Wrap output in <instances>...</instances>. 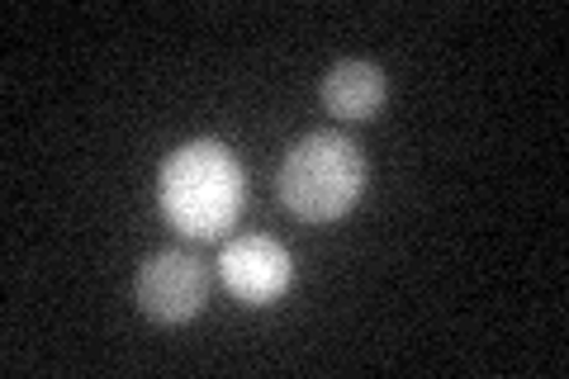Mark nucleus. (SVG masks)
I'll return each instance as SVG.
<instances>
[{
    "label": "nucleus",
    "instance_id": "5",
    "mask_svg": "<svg viewBox=\"0 0 569 379\" xmlns=\"http://www.w3.org/2000/svg\"><path fill=\"white\" fill-rule=\"evenodd\" d=\"M323 104H328V114L351 119V123L376 119V110L385 104V71L366 58L332 62L323 77Z\"/></svg>",
    "mask_w": 569,
    "mask_h": 379
},
{
    "label": "nucleus",
    "instance_id": "1",
    "mask_svg": "<svg viewBox=\"0 0 569 379\" xmlns=\"http://www.w3.org/2000/svg\"><path fill=\"white\" fill-rule=\"evenodd\" d=\"M157 200L171 228L186 238H223L247 200V176L219 138H194L162 161Z\"/></svg>",
    "mask_w": 569,
    "mask_h": 379
},
{
    "label": "nucleus",
    "instance_id": "3",
    "mask_svg": "<svg viewBox=\"0 0 569 379\" xmlns=\"http://www.w3.org/2000/svg\"><path fill=\"white\" fill-rule=\"evenodd\" d=\"M209 295V270L190 251H152L133 280L138 309L152 322H190L204 309Z\"/></svg>",
    "mask_w": 569,
    "mask_h": 379
},
{
    "label": "nucleus",
    "instance_id": "2",
    "mask_svg": "<svg viewBox=\"0 0 569 379\" xmlns=\"http://www.w3.org/2000/svg\"><path fill=\"white\" fill-rule=\"evenodd\" d=\"M280 205L305 223H337L366 195V157L347 133H305L276 171Z\"/></svg>",
    "mask_w": 569,
    "mask_h": 379
},
{
    "label": "nucleus",
    "instance_id": "4",
    "mask_svg": "<svg viewBox=\"0 0 569 379\" xmlns=\"http://www.w3.org/2000/svg\"><path fill=\"white\" fill-rule=\"evenodd\" d=\"M219 276L242 303H276L295 280V257L276 238L247 232L219 251Z\"/></svg>",
    "mask_w": 569,
    "mask_h": 379
}]
</instances>
